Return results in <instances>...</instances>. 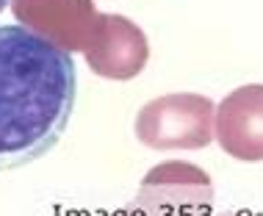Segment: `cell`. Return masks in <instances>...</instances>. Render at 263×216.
<instances>
[{
    "label": "cell",
    "mask_w": 263,
    "mask_h": 216,
    "mask_svg": "<svg viewBox=\"0 0 263 216\" xmlns=\"http://www.w3.org/2000/svg\"><path fill=\"white\" fill-rule=\"evenodd\" d=\"M78 72L61 45L25 25H0V172L39 161L75 111Z\"/></svg>",
    "instance_id": "cell-1"
},
{
    "label": "cell",
    "mask_w": 263,
    "mask_h": 216,
    "mask_svg": "<svg viewBox=\"0 0 263 216\" xmlns=\"http://www.w3.org/2000/svg\"><path fill=\"white\" fill-rule=\"evenodd\" d=\"M6 6H9V0H0V11H3V9H6Z\"/></svg>",
    "instance_id": "cell-2"
}]
</instances>
